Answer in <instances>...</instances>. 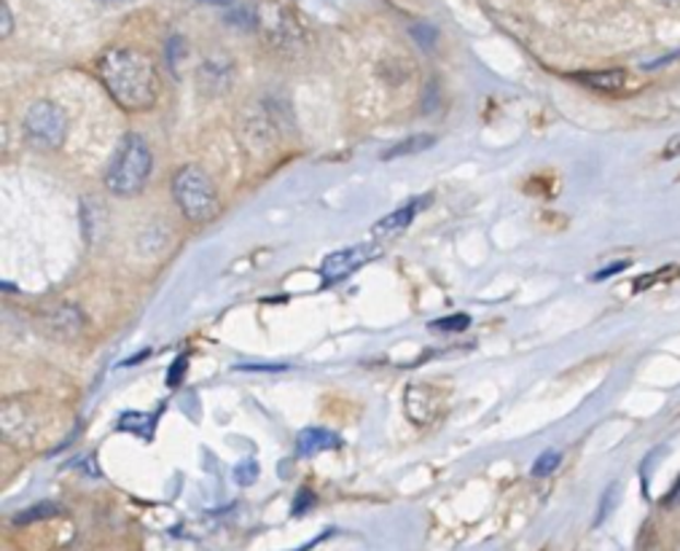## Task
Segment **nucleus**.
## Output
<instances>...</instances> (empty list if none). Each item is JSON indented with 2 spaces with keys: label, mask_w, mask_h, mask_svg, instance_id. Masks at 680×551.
<instances>
[{
  "label": "nucleus",
  "mask_w": 680,
  "mask_h": 551,
  "mask_svg": "<svg viewBox=\"0 0 680 551\" xmlns=\"http://www.w3.org/2000/svg\"><path fill=\"white\" fill-rule=\"evenodd\" d=\"M97 75L110 97L127 110H145L154 105L160 92L156 68L143 51L110 49L99 57Z\"/></svg>",
  "instance_id": "f257e3e1"
},
{
  "label": "nucleus",
  "mask_w": 680,
  "mask_h": 551,
  "mask_svg": "<svg viewBox=\"0 0 680 551\" xmlns=\"http://www.w3.org/2000/svg\"><path fill=\"white\" fill-rule=\"evenodd\" d=\"M151 167H154V156H151L145 140L140 134H127L119 151H116L114 162H110L108 173H105V186L119 197L138 195L149 180Z\"/></svg>",
  "instance_id": "f03ea898"
},
{
  "label": "nucleus",
  "mask_w": 680,
  "mask_h": 551,
  "mask_svg": "<svg viewBox=\"0 0 680 551\" xmlns=\"http://www.w3.org/2000/svg\"><path fill=\"white\" fill-rule=\"evenodd\" d=\"M173 197L178 202L180 213L189 221H195V224L210 221L215 215V210H219V195H215L213 180L208 178L204 169L195 167V164L175 173Z\"/></svg>",
  "instance_id": "7ed1b4c3"
},
{
  "label": "nucleus",
  "mask_w": 680,
  "mask_h": 551,
  "mask_svg": "<svg viewBox=\"0 0 680 551\" xmlns=\"http://www.w3.org/2000/svg\"><path fill=\"white\" fill-rule=\"evenodd\" d=\"M25 132L40 149H60L68 134L66 114L55 103H33L25 116Z\"/></svg>",
  "instance_id": "20e7f679"
},
{
  "label": "nucleus",
  "mask_w": 680,
  "mask_h": 551,
  "mask_svg": "<svg viewBox=\"0 0 680 551\" xmlns=\"http://www.w3.org/2000/svg\"><path fill=\"white\" fill-rule=\"evenodd\" d=\"M377 256V245H353V248H344L331 254L320 267V278H324L326 285L339 283V280L350 278V274L357 272L363 263H368Z\"/></svg>",
  "instance_id": "39448f33"
},
{
  "label": "nucleus",
  "mask_w": 680,
  "mask_h": 551,
  "mask_svg": "<svg viewBox=\"0 0 680 551\" xmlns=\"http://www.w3.org/2000/svg\"><path fill=\"white\" fill-rule=\"evenodd\" d=\"M425 204H427V197H418V199H412V202L403 204V208L392 210L390 215H385L383 221H377V224H374V228H372L374 237H388V234L403 232V228L412 224L414 215H418L420 210L425 208Z\"/></svg>",
  "instance_id": "423d86ee"
},
{
  "label": "nucleus",
  "mask_w": 680,
  "mask_h": 551,
  "mask_svg": "<svg viewBox=\"0 0 680 551\" xmlns=\"http://www.w3.org/2000/svg\"><path fill=\"white\" fill-rule=\"evenodd\" d=\"M337 447H339V436L337 433L326 431V427H307V431L298 433V438H296L298 455H315V453H324V449H337Z\"/></svg>",
  "instance_id": "0eeeda50"
},
{
  "label": "nucleus",
  "mask_w": 680,
  "mask_h": 551,
  "mask_svg": "<svg viewBox=\"0 0 680 551\" xmlns=\"http://www.w3.org/2000/svg\"><path fill=\"white\" fill-rule=\"evenodd\" d=\"M81 326H84V315H81L75 307H62L51 315V328L66 339L75 337V333L81 331Z\"/></svg>",
  "instance_id": "6e6552de"
},
{
  "label": "nucleus",
  "mask_w": 680,
  "mask_h": 551,
  "mask_svg": "<svg viewBox=\"0 0 680 551\" xmlns=\"http://www.w3.org/2000/svg\"><path fill=\"white\" fill-rule=\"evenodd\" d=\"M578 79H582L586 86H595V90L615 92L624 86L626 73L624 70H600V73H582Z\"/></svg>",
  "instance_id": "1a4fd4ad"
},
{
  "label": "nucleus",
  "mask_w": 680,
  "mask_h": 551,
  "mask_svg": "<svg viewBox=\"0 0 680 551\" xmlns=\"http://www.w3.org/2000/svg\"><path fill=\"white\" fill-rule=\"evenodd\" d=\"M433 145V134H414V138L403 140L398 143L396 149L385 151V160H398V156H407V154H418V151H425Z\"/></svg>",
  "instance_id": "9d476101"
},
{
  "label": "nucleus",
  "mask_w": 680,
  "mask_h": 551,
  "mask_svg": "<svg viewBox=\"0 0 680 551\" xmlns=\"http://www.w3.org/2000/svg\"><path fill=\"white\" fill-rule=\"evenodd\" d=\"M121 431H132V433H143V436H151V427H154V420L149 414H125L119 422Z\"/></svg>",
  "instance_id": "9b49d317"
},
{
  "label": "nucleus",
  "mask_w": 680,
  "mask_h": 551,
  "mask_svg": "<svg viewBox=\"0 0 680 551\" xmlns=\"http://www.w3.org/2000/svg\"><path fill=\"white\" fill-rule=\"evenodd\" d=\"M560 462H562V455L556 453V449H549V453H543L536 460V466H532V477H549V473H554L556 468H560Z\"/></svg>",
  "instance_id": "f8f14e48"
},
{
  "label": "nucleus",
  "mask_w": 680,
  "mask_h": 551,
  "mask_svg": "<svg viewBox=\"0 0 680 551\" xmlns=\"http://www.w3.org/2000/svg\"><path fill=\"white\" fill-rule=\"evenodd\" d=\"M680 274V267H665V269H656V272H650L648 278H637L635 283H632V289L635 291H646L650 289L654 283H659V280H670V278H678Z\"/></svg>",
  "instance_id": "ddd939ff"
},
{
  "label": "nucleus",
  "mask_w": 680,
  "mask_h": 551,
  "mask_svg": "<svg viewBox=\"0 0 680 551\" xmlns=\"http://www.w3.org/2000/svg\"><path fill=\"white\" fill-rule=\"evenodd\" d=\"M256 479H259V466H256V460H245L234 468V482L237 484L248 486V484H254Z\"/></svg>",
  "instance_id": "4468645a"
},
{
  "label": "nucleus",
  "mask_w": 680,
  "mask_h": 551,
  "mask_svg": "<svg viewBox=\"0 0 680 551\" xmlns=\"http://www.w3.org/2000/svg\"><path fill=\"white\" fill-rule=\"evenodd\" d=\"M468 326H471V318H468V315H449V318L431 324L433 331H466Z\"/></svg>",
  "instance_id": "2eb2a0df"
},
{
  "label": "nucleus",
  "mask_w": 680,
  "mask_h": 551,
  "mask_svg": "<svg viewBox=\"0 0 680 551\" xmlns=\"http://www.w3.org/2000/svg\"><path fill=\"white\" fill-rule=\"evenodd\" d=\"M615 501H619V484H611V486H608V490H606V495H602V501H600V512H597L595 525H602V521H606L608 514L613 512Z\"/></svg>",
  "instance_id": "dca6fc26"
},
{
  "label": "nucleus",
  "mask_w": 680,
  "mask_h": 551,
  "mask_svg": "<svg viewBox=\"0 0 680 551\" xmlns=\"http://www.w3.org/2000/svg\"><path fill=\"white\" fill-rule=\"evenodd\" d=\"M412 35L414 38H418V44L420 46H425V49H431L433 44H436V38H438V31L433 25H414L412 27Z\"/></svg>",
  "instance_id": "f3484780"
},
{
  "label": "nucleus",
  "mask_w": 680,
  "mask_h": 551,
  "mask_svg": "<svg viewBox=\"0 0 680 551\" xmlns=\"http://www.w3.org/2000/svg\"><path fill=\"white\" fill-rule=\"evenodd\" d=\"M186 366H189V357H186V355H180L178 361H175L173 366H169V374H167V385H169V388H178V385L184 383Z\"/></svg>",
  "instance_id": "a211bd4d"
},
{
  "label": "nucleus",
  "mask_w": 680,
  "mask_h": 551,
  "mask_svg": "<svg viewBox=\"0 0 680 551\" xmlns=\"http://www.w3.org/2000/svg\"><path fill=\"white\" fill-rule=\"evenodd\" d=\"M55 512H57L55 506H49V503H44V506H35V508H31V512L20 514V517H16V525H27V521H33V519L51 517V514H55Z\"/></svg>",
  "instance_id": "6ab92c4d"
},
{
  "label": "nucleus",
  "mask_w": 680,
  "mask_h": 551,
  "mask_svg": "<svg viewBox=\"0 0 680 551\" xmlns=\"http://www.w3.org/2000/svg\"><path fill=\"white\" fill-rule=\"evenodd\" d=\"M626 267H630V261H619V263H611V267L600 269V272H597V274H595V278H591V280H595V283H597V280H608V278H613V274H615V272H624V269H626Z\"/></svg>",
  "instance_id": "aec40b11"
},
{
  "label": "nucleus",
  "mask_w": 680,
  "mask_h": 551,
  "mask_svg": "<svg viewBox=\"0 0 680 551\" xmlns=\"http://www.w3.org/2000/svg\"><path fill=\"white\" fill-rule=\"evenodd\" d=\"M680 156V134H672L665 145V160H676Z\"/></svg>",
  "instance_id": "412c9836"
},
{
  "label": "nucleus",
  "mask_w": 680,
  "mask_h": 551,
  "mask_svg": "<svg viewBox=\"0 0 680 551\" xmlns=\"http://www.w3.org/2000/svg\"><path fill=\"white\" fill-rule=\"evenodd\" d=\"M0 16H3V27H0V33H3V38H5V35H11V11H9V5H5V0L0 3Z\"/></svg>",
  "instance_id": "4be33fe9"
},
{
  "label": "nucleus",
  "mask_w": 680,
  "mask_h": 551,
  "mask_svg": "<svg viewBox=\"0 0 680 551\" xmlns=\"http://www.w3.org/2000/svg\"><path fill=\"white\" fill-rule=\"evenodd\" d=\"M199 3H204V5H228V3H234V0H199Z\"/></svg>",
  "instance_id": "5701e85b"
},
{
  "label": "nucleus",
  "mask_w": 680,
  "mask_h": 551,
  "mask_svg": "<svg viewBox=\"0 0 680 551\" xmlns=\"http://www.w3.org/2000/svg\"><path fill=\"white\" fill-rule=\"evenodd\" d=\"M678 497H680V482L676 484V490H672V492H670V497H667V503H676V501H678Z\"/></svg>",
  "instance_id": "b1692460"
},
{
  "label": "nucleus",
  "mask_w": 680,
  "mask_h": 551,
  "mask_svg": "<svg viewBox=\"0 0 680 551\" xmlns=\"http://www.w3.org/2000/svg\"><path fill=\"white\" fill-rule=\"evenodd\" d=\"M105 3H130V0H105Z\"/></svg>",
  "instance_id": "393cba45"
}]
</instances>
